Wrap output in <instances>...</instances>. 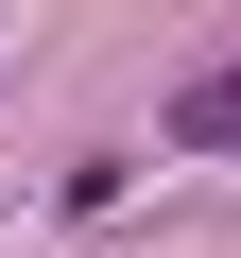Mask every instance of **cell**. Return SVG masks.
<instances>
[{
  "instance_id": "cell-1",
  "label": "cell",
  "mask_w": 241,
  "mask_h": 258,
  "mask_svg": "<svg viewBox=\"0 0 241 258\" xmlns=\"http://www.w3.org/2000/svg\"><path fill=\"white\" fill-rule=\"evenodd\" d=\"M172 138H190V155H241V52H224V69H190V86H172Z\"/></svg>"
}]
</instances>
